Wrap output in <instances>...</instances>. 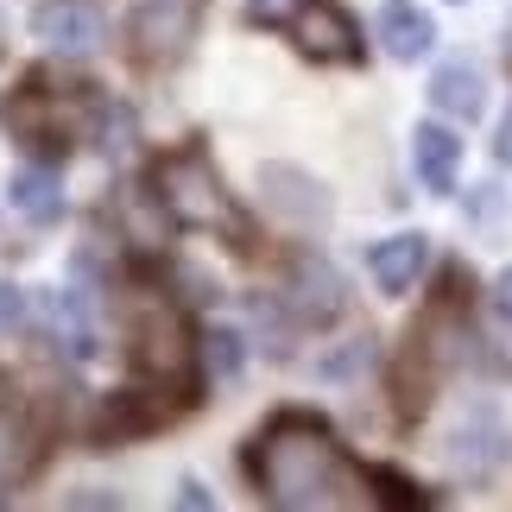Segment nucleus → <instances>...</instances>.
<instances>
[{
	"instance_id": "nucleus-1",
	"label": "nucleus",
	"mask_w": 512,
	"mask_h": 512,
	"mask_svg": "<svg viewBox=\"0 0 512 512\" xmlns=\"http://www.w3.org/2000/svg\"><path fill=\"white\" fill-rule=\"evenodd\" d=\"M247 475H253L266 506H285V512H361V506L386 500L380 481L310 411H285V418H272L253 437Z\"/></svg>"
},
{
	"instance_id": "nucleus-2",
	"label": "nucleus",
	"mask_w": 512,
	"mask_h": 512,
	"mask_svg": "<svg viewBox=\"0 0 512 512\" xmlns=\"http://www.w3.org/2000/svg\"><path fill=\"white\" fill-rule=\"evenodd\" d=\"M95 108L102 102H95L89 89L64 95V89H51L45 76H32V83L7 102V127H13V140H26L38 152H64V146H76V133H83L76 114H95Z\"/></svg>"
},
{
	"instance_id": "nucleus-3",
	"label": "nucleus",
	"mask_w": 512,
	"mask_h": 512,
	"mask_svg": "<svg viewBox=\"0 0 512 512\" xmlns=\"http://www.w3.org/2000/svg\"><path fill=\"white\" fill-rule=\"evenodd\" d=\"M159 203H165V215H171L177 228H222V234H241L228 190L215 184V171L196 159V152H177V159L159 165Z\"/></svg>"
},
{
	"instance_id": "nucleus-4",
	"label": "nucleus",
	"mask_w": 512,
	"mask_h": 512,
	"mask_svg": "<svg viewBox=\"0 0 512 512\" xmlns=\"http://www.w3.org/2000/svg\"><path fill=\"white\" fill-rule=\"evenodd\" d=\"M133 367L159 386H184L196 367V336L184 329L171 304H146L140 323H133Z\"/></svg>"
},
{
	"instance_id": "nucleus-5",
	"label": "nucleus",
	"mask_w": 512,
	"mask_h": 512,
	"mask_svg": "<svg viewBox=\"0 0 512 512\" xmlns=\"http://www.w3.org/2000/svg\"><path fill=\"white\" fill-rule=\"evenodd\" d=\"M291 45L317 64H354L361 57V38H354V19L336 7V0H298V13L285 19Z\"/></svg>"
},
{
	"instance_id": "nucleus-6",
	"label": "nucleus",
	"mask_w": 512,
	"mask_h": 512,
	"mask_svg": "<svg viewBox=\"0 0 512 512\" xmlns=\"http://www.w3.org/2000/svg\"><path fill=\"white\" fill-rule=\"evenodd\" d=\"M32 38H38V45H51V51L89 57L108 38V19H102L95 0H45V7L32 13Z\"/></svg>"
},
{
	"instance_id": "nucleus-7",
	"label": "nucleus",
	"mask_w": 512,
	"mask_h": 512,
	"mask_svg": "<svg viewBox=\"0 0 512 512\" xmlns=\"http://www.w3.org/2000/svg\"><path fill=\"white\" fill-rule=\"evenodd\" d=\"M196 32V7L190 0H146L133 13V51L140 57H177Z\"/></svg>"
},
{
	"instance_id": "nucleus-8",
	"label": "nucleus",
	"mask_w": 512,
	"mask_h": 512,
	"mask_svg": "<svg viewBox=\"0 0 512 512\" xmlns=\"http://www.w3.org/2000/svg\"><path fill=\"white\" fill-rule=\"evenodd\" d=\"M424 266H430L424 234H392V241H380L367 253V272H373V285H380L386 298H405V291L424 279Z\"/></svg>"
},
{
	"instance_id": "nucleus-9",
	"label": "nucleus",
	"mask_w": 512,
	"mask_h": 512,
	"mask_svg": "<svg viewBox=\"0 0 512 512\" xmlns=\"http://www.w3.org/2000/svg\"><path fill=\"white\" fill-rule=\"evenodd\" d=\"M373 26H380L386 57H399V64H418V57L437 45V26H430V13L418 7V0H386Z\"/></svg>"
},
{
	"instance_id": "nucleus-10",
	"label": "nucleus",
	"mask_w": 512,
	"mask_h": 512,
	"mask_svg": "<svg viewBox=\"0 0 512 512\" xmlns=\"http://www.w3.org/2000/svg\"><path fill=\"white\" fill-rule=\"evenodd\" d=\"M285 304L298 310L304 323H329V317H342V279H336V266H323V260H298V266H291V285H285Z\"/></svg>"
},
{
	"instance_id": "nucleus-11",
	"label": "nucleus",
	"mask_w": 512,
	"mask_h": 512,
	"mask_svg": "<svg viewBox=\"0 0 512 512\" xmlns=\"http://www.w3.org/2000/svg\"><path fill=\"white\" fill-rule=\"evenodd\" d=\"M430 102H437V114H449V121H481L487 76L468 64V57H449V64L430 76Z\"/></svg>"
},
{
	"instance_id": "nucleus-12",
	"label": "nucleus",
	"mask_w": 512,
	"mask_h": 512,
	"mask_svg": "<svg viewBox=\"0 0 512 512\" xmlns=\"http://www.w3.org/2000/svg\"><path fill=\"white\" fill-rule=\"evenodd\" d=\"M411 159H418L424 190L449 196V190H456V171H462V133H449L443 121H424L418 140H411Z\"/></svg>"
},
{
	"instance_id": "nucleus-13",
	"label": "nucleus",
	"mask_w": 512,
	"mask_h": 512,
	"mask_svg": "<svg viewBox=\"0 0 512 512\" xmlns=\"http://www.w3.org/2000/svg\"><path fill=\"white\" fill-rule=\"evenodd\" d=\"M32 462H38V424L13 399H0V494L26 481Z\"/></svg>"
},
{
	"instance_id": "nucleus-14",
	"label": "nucleus",
	"mask_w": 512,
	"mask_h": 512,
	"mask_svg": "<svg viewBox=\"0 0 512 512\" xmlns=\"http://www.w3.org/2000/svg\"><path fill=\"white\" fill-rule=\"evenodd\" d=\"M260 190H266V203L279 209V215H291V222H317V215L329 209L323 184H310V177L291 171V165H266L260 171Z\"/></svg>"
},
{
	"instance_id": "nucleus-15",
	"label": "nucleus",
	"mask_w": 512,
	"mask_h": 512,
	"mask_svg": "<svg viewBox=\"0 0 512 512\" xmlns=\"http://www.w3.org/2000/svg\"><path fill=\"white\" fill-rule=\"evenodd\" d=\"M506 449H512V443H506V424H500L487 405L468 411V418L456 424V437H449V456H456L462 468H494Z\"/></svg>"
},
{
	"instance_id": "nucleus-16",
	"label": "nucleus",
	"mask_w": 512,
	"mask_h": 512,
	"mask_svg": "<svg viewBox=\"0 0 512 512\" xmlns=\"http://www.w3.org/2000/svg\"><path fill=\"white\" fill-rule=\"evenodd\" d=\"M13 209L26 215V222H51V215L64 209V190H57V177L45 165H26V171H13Z\"/></svg>"
},
{
	"instance_id": "nucleus-17",
	"label": "nucleus",
	"mask_w": 512,
	"mask_h": 512,
	"mask_svg": "<svg viewBox=\"0 0 512 512\" xmlns=\"http://www.w3.org/2000/svg\"><path fill=\"white\" fill-rule=\"evenodd\" d=\"M241 361H247V348H241V336H234V329H209V336H203V367H209V373L234 380V373H241Z\"/></svg>"
},
{
	"instance_id": "nucleus-18",
	"label": "nucleus",
	"mask_w": 512,
	"mask_h": 512,
	"mask_svg": "<svg viewBox=\"0 0 512 512\" xmlns=\"http://www.w3.org/2000/svg\"><path fill=\"white\" fill-rule=\"evenodd\" d=\"M19 323H26V298H19V285H0V342L19 336Z\"/></svg>"
},
{
	"instance_id": "nucleus-19",
	"label": "nucleus",
	"mask_w": 512,
	"mask_h": 512,
	"mask_svg": "<svg viewBox=\"0 0 512 512\" xmlns=\"http://www.w3.org/2000/svg\"><path fill=\"white\" fill-rule=\"evenodd\" d=\"M247 13L260 19V26H285V19L298 13V0H247Z\"/></svg>"
},
{
	"instance_id": "nucleus-20",
	"label": "nucleus",
	"mask_w": 512,
	"mask_h": 512,
	"mask_svg": "<svg viewBox=\"0 0 512 512\" xmlns=\"http://www.w3.org/2000/svg\"><path fill=\"white\" fill-rule=\"evenodd\" d=\"M494 159H500V165H512V108L500 114V127H494Z\"/></svg>"
},
{
	"instance_id": "nucleus-21",
	"label": "nucleus",
	"mask_w": 512,
	"mask_h": 512,
	"mask_svg": "<svg viewBox=\"0 0 512 512\" xmlns=\"http://www.w3.org/2000/svg\"><path fill=\"white\" fill-rule=\"evenodd\" d=\"M494 310H500V323H512V266L494 279Z\"/></svg>"
}]
</instances>
